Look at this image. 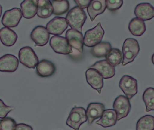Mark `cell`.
Returning <instances> with one entry per match:
<instances>
[{
    "instance_id": "obj_28",
    "label": "cell",
    "mask_w": 154,
    "mask_h": 130,
    "mask_svg": "<svg viewBox=\"0 0 154 130\" xmlns=\"http://www.w3.org/2000/svg\"><path fill=\"white\" fill-rule=\"evenodd\" d=\"M53 13L56 15H60L66 13L70 9V3L66 0L52 1Z\"/></svg>"
},
{
    "instance_id": "obj_16",
    "label": "cell",
    "mask_w": 154,
    "mask_h": 130,
    "mask_svg": "<svg viewBox=\"0 0 154 130\" xmlns=\"http://www.w3.org/2000/svg\"><path fill=\"white\" fill-rule=\"evenodd\" d=\"M90 68L96 70L105 79L111 78L115 74V67L110 65L106 60L97 61Z\"/></svg>"
},
{
    "instance_id": "obj_18",
    "label": "cell",
    "mask_w": 154,
    "mask_h": 130,
    "mask_svg": "<svg viewBox=\"0 0 154 130\" xmlns=\"http://www.w3.org/2000/svg\"><path fill=\"white\" fill-rule=\"evenodd\" d=\"M56 70L54 64L47 60H42L36 66L37 74L41 77H48L53 76Z\"/></svg>"
},
{
    "instance_id": "obj_32",
    "label": "cell",
    "mask_w": 154,
    "mask_h": 130,
    "mask_svg": "<svg viewBox=\"0 0 154 130\" xmlns=\"http://www.w3.org/2000/svg\"><path fill=\"white\" fill-rule=\"evenodd\" d=\"M14 109V107L6 105L2 99H0V118H4L8 114Z\"/></svg>"
},
{
    "instance_id": "obj_19",
    "label": "cell",
    "mask_w": 154,
    "mask_h": 130,
    "mask_svg": "<svg viewBox=\"0 0 154 130\" xmlns=\"http://www.w3.org/2000/svg\"><path fill=\"white\" fill-rule=\"evenodd\" d=\"M117 122V116L113 109L104 110L100 119L96 122V124L102 127H111L116 124Z\"/></svg>"
},
{
    "instance_id": "obj_17",
    "label": "cell",
    "mask_w": 154,
    "mask_h": 130,
    "mask_svg": "<svg viewBox=\"0 0 154 130\" xmlns=\"http://www.w3.org/2000/svg\"><path fill=\"white\" fill-rule=\"evenodd\" d=\"M105 108L104 104L102 103H90L86 111L88 124L91 125L94 120L100 118Z\"/></svg>"
},
{
    "instance_id": "obj_7",
    "label": "cell",
    "mask_w": 154,
    "mask_h": 130,
    "mask_svg": "<svg viewBox=\"0 0 154 130\" xmlns=\"http://www.w3.org/2000/svg\"><path fill=\"white\" fill-rule=\"evenodd\" d=\"M113 110L116 112L117 121L127 116L131 109V105L129 99L125 96H119L113 102Z\"/></svg>"
},
{
    "instance_id": "obj_11",
    "label": "cell",
    "mask_w": 154,
    "mask_h": 130,
    "mask_svg": "<svg viewBox=\"0 0 154 130\" xmlns=\"http://www.w3.org/2000/svg\"><path fill=\"white\" fill-rule=\"evenodd\" d=\"M68 26L66 18L55 17L48 23L46 28L49 34L58 36L63 34Z\"/></svg>"
},
{
    "instance_id": "obj_10",
    "label": "cell",
    "mask_w": 154,
    "mask_h": 130,
    "mask_svg": "<svg viewBox=\"0 0 154 130\" xmlns=\"http://www.w3.org/2000/svg\"><path fill=\"white\" fill-rule=\"evenodd\" d=\"M66 39L72 49L76 50L80 53H83L84 37L82 32L73 29H69L66 33Z\"/></svg>"
},
{
    "instance_id": "obj_24",
    "label": "cell",
    "mask_w": 154,
    "mask_h": 130,
    "mask_svg": "<svg viewBox=\"0 0 154 130\" xmlns=\"http://www.w3.org/2000/svg\"><path fill=\"white\" fill-rule=\"evenodd\" d=\"M129 30L135 36H140L144 34L146 30L145 22L137 18H134L130 22Z\"/></svg>"
},
{
    "instance_id": "obj_9",
    "label": "cell",
    "mask_w": 154,
    "mask_h": 130,
    "mask_svg": "<svg viewBox=\"0 0 154 130\" xmlns=\"http://www.w3.org/2000/svg\"><path fill=\"white\" fill-rule=\"evenodd\" d=\"M22 17V14L20 8H12L5 12L2 20V23L5 27L14 28L18 25Z\"/></svg>"
},
{
    "instance_id": "obj_25",
    "label": "cell",
    "mask_w": 154,
    "mask_h": 130,
    "mask_svg": "<svg viewBox=\"0 0 154 130\" xmlns=\"http://www.w3.org/2000/svg\"><path fill=\"white\" fill-rule=\"evenodd\" d=\"M111 49L112 46L109 42H103L92 47L90 52L95 57L102 58L105 57Z\"/></svg>"
},
{
    "instance_id": "obj_23",
    "label": "cell",
    "mask_w": 154,
    "mask_h": 130,
    "mask_svg": "<svg viewBox=\"0 0 154 130\" xmlns=\"http://www.w3.org/2000/svg\"><path fill=\"white\" fill-rule=\"evenodd\" d=\"M37 15L42 19L49 18L53 14V7L49 0H39L38 2Z\"/></svg>"
},
{
    "instance_id": "obj_26",
    "label": "cell",
    "mask_w": 154,
    "mask_h": 130,
    "mask_svg": "<svg viewBox=\"0 0 154 130\" xmlns=\"http://www.w3.org/2000/svg\"><path fill=\"white\" fill-rule=\"evenodd\" d=\"M107 62L113 67H116L122 63V54L119 49L112 48L105 56Z\"/></svg>"
},
{
    "instance_id": "obj_33",
    "label": "cell",
    "mask_w": 154,
    "mask_h": 130,
    "mask_svg": "<svg viewBox=\"0 0 154 130\" xmlns=\"http://www.w3.org/2000/svg\"><path fill=\"white\" fill-rule=\"evenodd\" d=\"M91 0H75L74 2L76 4L77 6L81 9H83L87 8L91 3Z\"/></svg>"
},
{
    "instance_id": "obj_29",
    "label": "cell",
    "mask_w": 154,
    "mask_h": 130,
    "mask_svg": "<svg viewBox=\"0 0 154 130\" xmlns=\"http://www.w3.org/2000/svg\"><path fill=\"white\" fill-rule=\"evenodd\" d=\"M143 101L146 105V112L154 110V89L153 88H148L146 89L143 94Z\"/></svg>"
},
{
    "instance_id": "obj_34",
    "label": "cell",
    "mask_w": 154,
    "mask_h": 130,
    "mask_svg": "<svg viewBox=\"0 0 154 130\" xmlns=\"http://www.w3.org/2000/svg\"><path fill=\"white\" fill-rule=\"evenodd\" d=\"M14 130H33L31 125L25 123L17 124Z\"/></svg>"
},
{
    "instance_id": "obj_3",
    "label": "cell",
    "mask_w": 154,
    "mask_h": 130,
    "mask_svg": "<svg viewBox=\"0 0 154 130\" xmlns=\"http://www.w3.org/2000/svg\"><path fill=\"white\" fill-rule=\"evenodd\" d=\"M87 121L85 109L84 107L75 106L71 110L66 124L74 130H79L80 126Z\"/></svg>"
},
{
    "instance_id": "obj_20",
    "label": "cell",
    "mask_w": 154,
    "mask_h": 130,
    "mask_svg": "<svg viewBox=\"0 0 154 130\" xmlns=\"http://www.w3.org/2000/svg\"><path fill=\"white\" fill-rule=\"evenodd\" d=\"M106 6L105 0H93L87 8V12L91 21H93L96 16L105 11Z\"/></svg>"
},
{
    "instance_id": "obj_5",
    "label": "cell",
    "mask_w": 154,
    "mask_h": 130,
    "mask_svg": "<svg viewBox=\"0 0 154 130\" xmlns=\"http://www.w3.org/2000/svg\"><path fill=\"white\" fill-rule=\"evenodd\" d=\"M20 61L29 68L34 69L38 63V58L31 47H23L19 51Z\"/></svg>"
},
{
    "instance_id": "obj_4",
    "label": "cell",
    "mask_w": 154,
    "mask_h": 130,
    "mask_svg": "<svg viewBox=\"0 0 154 130\" xmlns=\"http://www.w3.org/2000/svg\"><path fill=\"white\" fill-rule=\"evenodd\" d=\"M104 31L99 22L93 29L87 31L84 37V44L88 47H93L101 42Z\"/></svg>"
},
{
    "instance_id": "obj_8",
    "label": "cell",
    "mask_w": 154,
    "mask_h": 130,
    "mask_svg": "<svg viewBox=\"0 0 154 130\" xmlns=\"http://www.w3.org/2000/svg\"><path fill=\"white\" fill-rule=\"evenodd\" d=\"M50 47L57 53L63 55H69L73 53L71 47L67 39L62 36L55 35L50 39Z\"/></svg>"
},
{
    "instance_id": "obj_31",
    "label": "cell",
    "mask_w": 154,
    "mask_h": 130,
    "mask_svg": "<svg viewBox=\"0 0 154 130\" xmlns=\"http://www.w3.org/2000/svg\"><path fill=\"white\" fill-rule=\"evenodd\" d=\"M106 8L112 11H115L121 8L123 5L122 0H106Z\"/></svg>"
},
{
    "instance_id": "obj_21",
    "label": "cell",
    "mask_w": 154,
    "mask_h": 130,
    "mask_svg": "<svg viewBox=\"0 0 154 130\" xmlns=\"http://www.w3.org/2000/svg\"><path fill=\"white\" fill-rule=\"evenodd\" d=\"M37 0H25L20 4L21 12L24 18L30 19L34 18L37 12Z\"/></svg>"
},
{
    "instance_id": "obj_15",
    "label": "cell",
    "mask_w": 154,
    "mask_h": 130,
    "mask_svg": "<svg viewBox=\"0 0 154 130\" xmlns=\"http://www.w3.org/2000/svg\"><path fill=\"white\" fill-rule=\"evenodd\" d=\"M134 13L137 18L144 21L149 20L154 17V7L149 3H141L135 7Z\"/></svg>"
},
{
    "instance_id": "obj_22",
    "label": "cell",
    "mask_w": 154,
    "mask_h": 130,
    "mask_svg": "<svg viewBox=\"0 0 154 130\" xmlns=\"http://www.w3.org/2000/svg\"><path fill=\"white\" fill-rule=\"evenodd\" d=\"M18 36L14 31L8 27L0 29V40L7 47H11L17 42Z\"/></svg>"
},
{
    "instance_id": "obj_36",
    "label": "cell",
    "mask_w": 154,
    "mask_h": 130,
    "mask_svg": "<svg viewBox=\"0 0 154 130\" xmlns=\"http://www.w3.org/2000/svg\"><path fill=\"white\" fill-rule=\"evenodd\" d=\"M153 57H154V55H153V56H152V62H153Z\"/></svg>"
},
{
    "instance_id": "obj_35",
    "label": "cell",
    "mask_w": 154,
    "mask_h": 130,
    "mask_svg": "<svg viewBox=\"0 0 154 130\" xmlns=\"http://www.w3.org/2000/svg\"><path fill=\"white\" fill-rule=\"evenodd\" d=\"M2 6L0 5V18L1 17L2 14Z\"/></svg>"
},
{
    "instance_id": "obj_13",
    "label": "cell",
    "mask_w": 154,
    "mask_h": 130,
    "mask_svg": "<svg viewBox=\"0 0 154 130\" xmlns=\"http://www.w3.org/2000/svg\"><path fill=\"white\" fill-rule=\"evenodd\" d=\"M19 61L17 58L10 54H7L0 57V71L14 72L19 67Z\"/></svg>"
},
{
    "instance_id": "obj_2",
    "label": "cell",
    "mask_w": 154,
    "mask_h": 130,
    "mask_svg": "<svg viewBox=\"0 0 154 130\" xmlns=\"http://www.w3.org/2000/svg\"><path fill=\"white\" fill-rule=\"evenodd\" d=\"M122 66L133 62L140 51V46L137 40L128 38L124 41L122 46Z\"/></svg>"
},
{
    "instance_id": "obj_1",
    "label": "cell",
    "mask_w": 154,
    "mask_h": 130,
    "mask_svg": "<svg viewBox=\"0 0 154 130\" xmlns=\"http://www.w3.org/2000/svg\"><path fill=\"white\" fill-rule=\"evenodd\" d=\"M68 25L72 29L82 32L87 15L85 11L78 6H75L69 11L66 17Z\"/></svg>"
},
{
    "instance_id": "obj_30",
    "label": "cell",
    "mask_w": 154,
    "mask_h": 130,
    "mask_svg": "<svg viewBox=\"0 0 154 130\" xmlns=\"http://www.w3.org/2000/svg\"><path fill=\"white\" fill-rule=\"evenodd\" d=\"M17 122L10 117H6L0 119V130H14Z\"/></svg>"
},
{
    "instance_id": "obj_27",
    "label": "cell",
    "mask_w": 154,
    "mask_h": 130,
    "mask_svg": "<svg viewBox=\"0 0 154 130\" xmlns=\"http://www.w3.org/2000/svg\"><path fill=\"white\" fill-rule=\"evenodd\" d=\"M137 130H154V117L146 115L140 118L137 122Z\"/></svg>"
},
{
    "instance_id": "obj_6",
    "label": "cell",
    "mask_w": 154,
    "mask_h": 130,
    "mask_svg": "<svg viewBox=\"0 0 154 130\" xmlns=\"http://www.w3.org/2000/svg\"><path fill=\"white\" fill-rule=\"evenodd\" d=\"M119 86L129 100L137 93V81L131 76H123L120 80Z\"/></svg>"
},
{
    "instance_id": "obj_14",
    "label": "cell",
    "mask_w": 154,
    "mask_h": 130,
    "mask_svg": "<svg viewBox=\"0 0 154 130\" xmlns=\"http://www.w3.org/2000/svg\"><path fill=\"white\" fill-rule=\"evenodd\" d=\"M50 34L46 28L43 26L39 25L34 28L30 34L31 39L37 46H45L49 40Z\"/></svg>"
},
{
    "instance_id": "obj_12",
    "label": "cell",
    "mask_w": 154,
    "mask_h": 130,
    "mask_svg": "<svg viewBox=\"0 0 154 130\" xmlns=\"http://www.w3.org/2000/svg\"><path fill=\"white\" fill-rule=\"evenodd\" d=\"M85 76L88 84L100 94L103 86V78L100 74L96 70L89 68L85 72Z\"/></svg>"
}]
</instances>
